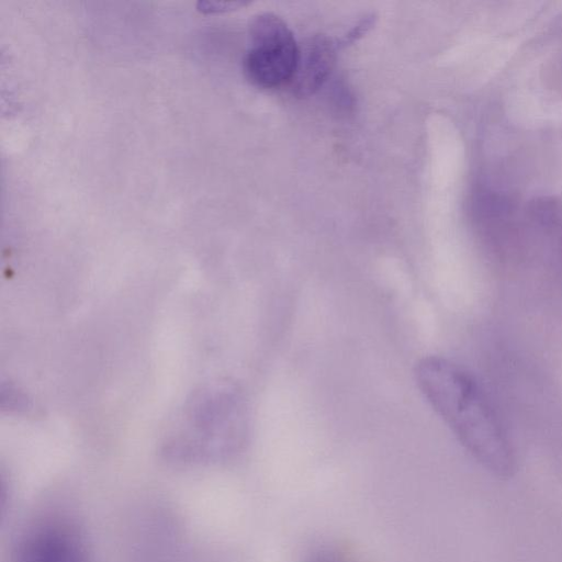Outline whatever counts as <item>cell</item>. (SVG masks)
I'll list each match as a JSON object with an SVG mask.
<instances>
[{
    "mask_svg": "<svg viewBox=\"0 0 562 562\" xmlns=\"http://www.w3.org/2000/svg\"><path fill=\"white\" fill-rule=\"evenodd\" d=\"M415 378L428 404L468 453L494 476L510 479L517 467L514 448L474 378L436 356L418 361Z\"/></svg>",
    "mask_w": 562,
    "mask_h": 562,
    "instance_id": "6da1fadb",
    "label": "cell"
},
{
    "mask_svg": "<svg viewBox=\"0 0 562 562\" xmlns=\"http://www.w3.org/2000/svg\"><path fill=\"white\" fill-rule=\"evenodd\" d=\"M299 49L292 31L280 16L259 14L250 25V47L244 57L245 75L263 89L289 83L297 65Z\"/></svg>",
    "mask_w": 562,
    "mask_h": 562,
    "instance_id": "7a4b0ae2",
    "label": "cell"
},
{
    "mask_svg": "<svg viewBox=\"0 0 562 562\" xmlns=\"http://www.w3.org/2000/svg\"><path fill=\"white\" fill-rule=\"evenodd\" d=\"M10 562H91L81 532L53 519L26 529L15 542Z\"/></svg>",
    "mask_w": 562,
    "mask_h": 562,
    "instance_id": "3957f363",
    "label": "cell"
},
{
    "mask_svg": "<svg viewBox=\"0 0 562 562\" xmlns=\"http://www.w3.org/2000/svg\"><path fill=\"white\" fill-rule=\"evenodd\" d=\"M339 44L325 35L310 37L300 46L297 65L290 87L297 97L316 91L329 76Z\"/></svg>",
    "mask_w": 562,
    "mask_h": 562,
    "instance_id": "277c9868",
    "label": "cell"
},
{
    "mask_svg": "<svg viewBox=\"0 0 562 562\" xmlns=\"http://www.w3.org/2000/svg\"><path fill=\"white\" fill-rule=\"evenodd\" d=\"M305 562H351L345 553L333 548H321L313 551Z\"/></svg>",
    "mask_w": 562,
    "mask_h": 562,
    "instance_id": "5b68a950",
    "label": "cell"
},
{
    "mask_svg": "<svg viewBox=\"0 0 562 562\" xmlns=\"http://www.w3.org/2000/svg\"><path fill=\"white\" fill-rule=\"evenodd\" d=\"M373 19L364 18L361 20L357 26H355L346 36H344L338 43L339 46L347 45V43L355 42L358 37H360L363 33L368 31V29L372 25Z\"/></svg>",
    "mask_w": 562,
    "mask_h": 562,
    "instance_id": "8992f818",
    "label": "cell"
}]
</instances>
